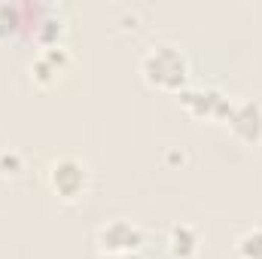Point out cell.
<instances>
[{
    "label": "cell",
    "instance_id": "6da1fadb",
    "mask_svg": "<svg viewBox=\"0 0 262 259\" xmlns=\"http://www.w3.org/2000/svg\"><path fill=\"white\" fill-rule=\"evenodd\" d=\"M140 73L149 85L162 89V92H183L186 89V79H189V58L171 46V43H159L152 46L143 61H140Z\"/></svg>",
    "mask_w": 262,
    "mask_h": 259
},
{
    "label": "cell",
    "instance_id": "7a4b0ae2",
    "mask_svg": "<svg viewBox=\"0 0 262 259\" xmlns=\"http://www.w3.org/2000/svg\"><path fill=\"white\" fill-rule=\"evenodd\" d=\"M180 104H183L195 119H216V122H226L235 101H232L229 95H223L220 89H183V92H180Z\"/></svg>",
    "mask_w": 262,
    "mask_h": 259
},
{
    "label": "cell",
    "instance_id": "3957f363",
    "mask_svg": "<svg viewBox=\"0 0 262 259\" xmlns=\"http://www.w3.org/2000/svg\"><path fill=\"white\" fill-rule=\"evenodd\" d=\"M49 186L64 201H76L89 189V168L79 159H58L49 168Z\"/></svg>",
    "mask_w": 262,
    "mask_h": 259
},
{
    "label": "cell",
    "instance_id": "277c9868",
    "mask_svg": "<svg viewBox=\"0 0 262 259\" xmlns=\"http://www.w3.org/2000/svg\"><path fill=\"white\" fill-rule=\"evenodd\" d=\"M98 244L104 253H137L143 244V229L134 226L131 220H113V223L101 226Z\"/></svg>",
    "mask_w": 262,
    "mask_h": 259
},
{
    "label": "cell",
    "instance_id": "5b68a950",
    "mask_svg": "<svg viewBox=\"0 0 262 259\" xmlns=\"http://www.w3.org/2000/svg\"><path fill=\"white\" fill-rule=\"evenodd\" d=\"M229 128L238 140L256 146L262 143V104L259 101H235L229 110Z\"/></svg>",
    "mask_w": 262,
    "mask_h": 259
},
{
    "label": "cell",
    "instance_id": "8992f818",
    "mask_svg": "<svg viewBox=\"0 0 262 259\" xmlns=\"http://www.w3.org/2000/svg\"><path fill=\"white\" fill-rule=\"evenodd\" d=\"M67 64H70V55H67L64 46H49V49H43V52L34 58L31 76H34V82H40V85H52V82L61 79V73L67 70Z\"/></svg>",
    "mask_w": 262,
    "mask_h": 259
},
{
    "label": "cell",
    "instance_id": "52a82bcc",
    "mask_svg": "<svg viewBox=\"0 0 262 259\" xmlns=\"http://www.w3.org/2000/svg\"><path fill=\"white\" fill-rule=\"evenodd\" d=\"M198 244H201L198 232L192 226H186V223L174 226L171 235H168V253L174 259H192L198 253Z\"/></svg>",
    "mask_w": 262,
    "mask_h": 259
},
{
    "label": "cell",
    "instance_id": "ba28073f",
    "mask_svg": "<svg viewBox=\"0 0 262 259\" xmlns=\"http://www.w3.org/2000/svg\"><path fill=\"white\" fill-rule=\"evenodd\" d=\"M238 256L241 259H262V229H250L238 238Z\"/></svg>",
    "mask_w": 262,
    "mask_h": 259
},
{
    "label": "cell",
    "instance_id": "9c48e42d",
    "mask_svg": "<svg viewBox=\"0 0 262 259\" xmlns=\"http://www.w3.org/2000/svg\"><path fill=\"white\" fill-rule=\"evenodd\" d=\"M40 25H43V28H40V40L49 43V46H58V37L64 34V21H61V15H58V18H55V15H46Z\"/></svg>",
    "mask_w": 262,
    "mask_h": 259
},
{
    "label": "cell",
    "instance_id": "30bf717a",
    "mask_svg": "<svg viewBox=\"0 0 262 259\" xmlns=\"http://www.w3.org/2000/svg\"><path fill=\"white\" fill-rule=\"evenodd\" d=\"M15 31H18V9L9 3H0V40H6Z\"/></svg>",
    "mask_w": 262,
    "mask_h": 259
},
{
    "label": "cell",
    "instance_id": "8fae6325",
    "mask_svg": "<svg viewBox=\"0 0 262 259\" xmlns=\"http://www.w3.org/2000/svg\"><path fill=\"white\" fill-rule=\"evenodd\" d=\"M101 259H140V253H101Z\"/></svg>",
    "mask_w": 262,
    "mask_h": 259
}]
</instances>
